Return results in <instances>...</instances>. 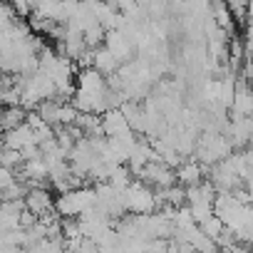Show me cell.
Masks as SVG:
<instances>
[{"label":"cell","mask_w":253,"mask_h":253,"mask_svg":"<svg viewBox=\"0 0 253 253\" xmlns=\"http://www.w3.org/2000/svg\"><path fill=\"white\" fill-rule=\"evenodd\" d=\"M228 253H253V248H251V246H246V243H238V246H233Z\"/></svg>","instance_id":"obj_12"},{"label":"cell","mask_w":253,"mask_h":253,"mask_svg":"<svg viewBox=\"0 0 253 253\" xmlns=\"http://www.w3.org/2000/svg\"><path fill=\"white\" fill-rule=\"evenodd\" d=\"M174 174H176V184H179L181 189H191V186H199V184L204 181L206 167H201L196 159H184V162L174 169Z\"/></svg>","instance_id":"obj_4"},{"label":"cell","mask_w":253,"mask_h":253,"mask_svg":"<svg viewBox=\"0 0 253 253\" xmlns=\"http://www.w3.org/2000/svg\"><path fill=\"white\" fill-rule=\"evenodd\" d=\"M122 196H124L126 213H132V216H149V213H157V209H159L157 206V194L147 184H142L139 179L126 186L122 191Z\"/></svg>","instance_id":"obj_2"},{"label":"cell","mask_w":253,"mask_h":253,"mask_svg":"<svg viewBox=\"0 0 253 253\" xmlns=\"http://www.w3.org/2000/svg\"><path fill=\"white\" fill-rule=\"evenodd\" d=\"M13 13L30 15V13H35V5H33V3H15V5H13Z\"/></svg>","instance_id":"obj_11"},{"label":"cell","mask_w":253,"mask_h":253,"mask_svg":"<svg viewBox=\"0 0 253 253\" xmlns=\"http://www.w3.org/2000/svg\"><path fill=\"white\" fill-rule=\"evenodd\" d=\"M5 253H28L25 248H5Z\"/></svg>","instance_id":"obj_13"},{"label":"cell","mask_w":253,"mask_h":253,"mask_svg":"<svg viewBox=\"0 0 253 253\" xmlns=\"http://www.w3.org/2000/svg\"><path fill=\"white\" fill-rule=\"evenodd\" d=\"M3 149H13V152H25L28 147H35V132L30 129L28 124L18 126L13 132H5L3 139H0Z\"/></svg>","instance_id":"obj_5"},{"label":"cell","mask_w":253,"mask_h":253,"mask_svg":"<svg viewBox=\"0 0 253 253\" xmlns=\"http://www.w3.org/2000/svg\"><path fill=\"white\" fill-rule=\"evenodd\" d=\"M92 67L107 80V77H112V75H117V70H119V62L114 60V55L102 45L99 50H94V60H92Z\"/></svg>","instance_id":"obj_8"},{"label":"cell","mask_w":253,"mask_h":253,"mask_svg":"<svg viewBox=\"0 0 253 253\" xmlns=\"http://www.w3.org/2000/svg\"><path fill=\"white\" fill-rule=\"evenodd\" d=\"M94 201H97L94 186H82V189L60 194L55 199V211L60 218H80L82 213L94 209Z\"/></svg>","instance_id":"obj_1"},{"label":"cell","mask_w":253,"mask_h":253,"mask_svg":"<svg viewBox=\"0 0 253 253\" xmlns=\"http://www.w3.org/2000/svg\"><path fill=\"white\" fill-rule=\"evenodd\" d=\"M25 209L35 216V218H42L47 213L55 211V199L50 194L47 186H38V189H28V196H25Z\"/></svg>","instance_id":"obj_3"},{"label":"cell","mask_w":253,"mask_h":253,"mask_svg":"<svg viewBox=\"0 0 253 253\" xmlns=\"http://www.w3.org/2000/svg\"><path fill=\"white\" fill-rule=\"evenodd\" d=\"M18 181V174L13 169H5V167H0V194H3L5 189H10L13 184Z\"/></svg>","instance_id":"obj_10"},{"label":"cell","mask_w":253,"mask_h":253,"mask_svg":"<svg viewBox=\"0 0 253 253\" xmlns=\"http://www.w3.org/2000/svg\"><path fill=\"white\" fill-rule=\"evenodd\" d=\"M102 132H104L107 139H114V137H122L132 129H129V124H126L122 109H109V112L102 114Z\"/></svg>","instance_id":"obj_6"},{"label":"cell","mask_w":253,"mask_h":253,"mask_svg":"<svg viewBox=\"0 0 253 253\" xmlns=\"http://www.w3.org/2000/svg\"><path fill=\"white\" fill-rule=\"evenodd\" d=\"M25 117H28V112L23 107H3L0 109V132L5 134V132H13L18 126H23Z\"/></svg>","instance_id":"obj_7"},{"label":"cell","mask_w":253,"mask_h":253,"mask_svg":"<svg viewBox=\"0 0 253 253\" xmlns=\"http://www.w3.org/2000/svg\"><path fill=\"white\" fill-rule=\"evenodd\" d=\"M196 226H199V228H201V233H204V236H209L211 241H216V238L226 231L223 221H221L216 213H211L209 218H204V221H201V223H196Z\"/></svg>","instance_id":"obj_9"}]
</instances>
